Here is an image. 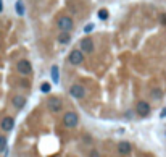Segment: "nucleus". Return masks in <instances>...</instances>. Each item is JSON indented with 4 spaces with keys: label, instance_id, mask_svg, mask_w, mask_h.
<instances>
[{
    "label": "nucleus",
    "instance_id": "obj_1",
    "mask_svg": "<svg viewBox=\"0 0 166 157\" xmlns=\"http://www.w3.org/2000/svg\"><path fill=\"white\" fill-rule=\"evenodd\" d=\"M57 28L60 29V33H69L74 29V20L69 15H61L57 20Z\"/></svg>",
    "mask_w": 166,
    "mask_h": 157
},
{
    "label": "nucleus",
    "instance_id": "obj_2",
    "mask_svg": "<svg viewBox=\"0 0 166 157\" xmlns=\"http://www.w3.org/2000/svg\"><path fill=\"white\" fill-rule=\"evenodd\" d=\"M79 125V115L73 110H68V112L63 114V126L68 128V130H73Z\"/></svg>",
    "mask_w": 166,
    "mask_h": 157
},
{
    "label": "nucleus",
    "instance_id": "obj_3",
    "mask_svg": "<svg viewBox=\"0 0 166 157\" xmlns=\"http://www.w3.org/2000/svg\"><path fill=\"white\" fill-rule=\"evenodd\" d=\"M79 50L82 53H94L95 52V42L90 36H84L81 41H79Z\"/></svg>",
    "mask_w": 166,
    "mask_h": 157
},
{
    "label": "nucleus",
    "instance_id": "obj_4",
    "mask_svg": "<svg viewBox=\"0 0 166 157\" xmlns=\"http://www.w3.org/2000/svg\"><path fill=\"white\" fill-rule=\"evenodd\" d=\"M84 60H86V55L82 53L79 49H73V50L69 52V55H68L69 65H74V67L82 65V63H84Z\"/></svg>",
    "mask_w": 166,
    "mask_h": 157
},
{
    "label": "nucleus",
    "instance_id": "obj_5",
    "mask_svg": "<svg viewBox=\"0 0 166 157\" xmlns=\"http://www.w3.org/2000/svg\"><path fill=\"white\" fill-rule=\"evenodd\" d=\"M16 71L20 73L21 76H31L32 75V65H31V62L26 60V58L20 60V62L16 63Z\"/></svg>",
    "mask_w": 166,
    "mask_h": 157
},
{
    "label": "nucleus",
    "instance_id": "obj_6",
    "mask_svg": "<svg viewBox=\"0 0 166 157\" xmlns=\"http://www.w3.org/2000/svg\"><path fill=\"white\" fill-rule=\"evenodd\" d=\"M47 109L50 110L52 114H60L63 110V100L57 96H52L49 100H47Z\"/></svg>",
    "mask_w": 166,
    "mask_h": 157
},
{
    "label": "nucleus",
    "instance_id": "obj_7",
    "mask_svg": "<svg viewBox=\"0 0 166 157\" xmlns=\"http://www.w3.org/2000/svg\"><path fill=\"white\" fill-rule=\"evenodd\" d=\"M135 114L139 115V117H142V118H145V117H149L150 115V112H152V107H150V104L147 102V100H139V102L135 104Z\"/></svg>",
    "mask_w": 166,
    "mask_h": 157
},
{
    "label": "nucleus",
    "instance_id": "obj_8",
    "mask_svg": "<svg viewBox=\"0 0 166 157\" xmlns=\"http://www.w3.org/2000/svg\"><path fill=\"white\" fill-rule=\"evenodd\" d=\"M69 96L71 97H74V99H82V97H86V88L82 86V84H71L69 89Z\"/></svg>",
    "mask_w": 166,
    "mask_h": 157
},
{
    "label": "nucleus",
    "instance_id": "obj_9",
    "mask_svg": "<svg viewBox=\"0 0 166 157\" xmlns=\"http://www.w3.org/2000/svg\"><path fill=\"white\" fill-rule=\"evenodd\" d=\"M0 128L5 131V133H10L13 128H15V118L12 115H7L2 118V122H0Z\"/></svg>",
    "mask_w": 166,
    "mask_h": 157
},
{
    "label": "nucleus",
    "instance_id": "obj_10",
    "mask_svg": "<svg viewBox=\"0 0 166 157\" xmlns=\"http://www.w3.org/2000/svg\"><path fill=\"white\" fill-rule=\"evenodd\" d=\"M118 152L121 155H129L132 152V146L129 141H119L118 143Z\"/></svg>",
    "mask_w": 166,
    "mask_h": 157
},
{
    "label": "nucleus",
    "instance_id": "obj_11",
    "mask_svg": "<svg viewBox=\"0 0 166 157\" xmlns=\"http://www.w3.org/2000/svg\"><path fill=\"white\" fill-rule=\"evenodd\" d=\"M12 104H13V107H15L16 110H21V109L26 107V97L18 94V96H15V97L12 99Z\"/></svg>",
    "mask_w": 166,
    "mask_h": 157
},
{
    "label": "nucleus",
    "instance_id": "obj_12",
    "mask_svg": "<svg viewBox=\"0 0 166 157\" xmlns=\"http://www.w3.org/2000/svg\"><path fill=\"white\" fill-rule=\"evenodd\" d=\"M15 10H16V15H18V16H23V15L26 13L23 0H16V2H15Z\"/></svg>",
    "mask_w": 166,
    "mask_h": 157
},
{
    "label": "nucleus",
    "instance_id": "obj_13",
    "mask_svg": "<svg viewBox=\"0 0 166 157\" xmlns=\"http://www.w3.org/2000/svg\"><path fill=\"white\" fill-rule=\"evenodd\" d=\"M69 41H71V34L69 33H60L58 34V42L60 44L66 45V44H69Z\"/></svg>",
    "mask_w": 166,
    "mask_h": 157
},
{
    "label": "nucleus",
    "instance_id": "obj_14",
    "mask_svg": "<svg viewBox=\"0 0 166 157\" xmlns=\"http://www.w3.org/2000/svg\"><path fill=\"white\" fill-rule=\"evenodd\" d=\"M52 81L55 83V84H57V83H60V71H58V67L57 65H53L52 67Z\"/></svg>",
    "mask_w": 166,
    "mask_h": 157
},
{
    "label": "nucleus",
    "instance_id": "obj_15",
    "mask_svg": "<svg viewBox=\"0 0 166 157\" xmlns=\"http://www.w3.org/2000/svg\"><path fill=\"white\" fill-rule=\"evenodd\" d=\"M97 16H98V20H102V21L108 20V10L107 8H100V10L97 12Z\"/></svg>",
    "mask_w": 166,
    "mask_h": 157
},
{
    "label": "nucleus",
    "instance_id": "obj_16",
    "mask_svg": "<svg viewBox=\"0 0 166 157\" xmlns=\"http://www.w3.org/2000/svg\"><path fill=\"white\" fill-rule=\"evenodd\" d=\"M50 89H52V86H50V83H42L40 84V92H44V94H47V92H50Z\"/></svg>",
    "mask_w": 166,
    "mask_h": 157
},
{
    "label": "nucleus",
    "instance_id": "obj_17",
    "mask_svg": "<svg viewBox=\"0 0 166 157\" xmlns=\"http://www.w3.org/2000/svg\"><path fill=\"white\" fill-rule=\"evenodd\" d=\"M7 136H3V134H0V152H3L5 151V147H7Z\"/></svg>",
    "mask_w": 166,
    "mask_h": 157
},
{
    "label": "nucleus",
    "instance_id": "obj_18",
    "mask_svg": "<svg viewBox=\"0 0 166 157\" xmlns=\"http://www.w3.org/2000/svg\"><path fill=\"white\" fill-rule=\"evenodd\" d=\"M94 28H95V24H94V23H87V24L84 26V33H86V36H87L89 33L94 31Z\"/></svg>",
    "mask_w": 166,
    "mask_h": 157
},
{
    "label": "nucleus",
    "instance_id": "obj_19",
    "mask_svg": "<svg viewBox=\"0 0 166 157\" xmlns=\"http://www.w3.org/2000/svg\"><path fill=\"white\" fill-rule=\"evenodd\" d=\"M150 94H152V96H153L155 99H160V97L163 96V94H161V91H160L158 88H153V89H152V92H150Z\"/></svg>",
    "mask_w": 166,
    "mask_h": 157
},
{
    "label": "nucleus",
    "instance_id": "obj_20",
    "mask_svg": "<svg viewBox=\"0 0 166 157\" xmlns=\"http://www.w3.org/2000/svg\"><path fill=\"white\" fill-rule=\"evenodd\" d=\"M160 118H166V107L161 110V112H160Z\"/></svg>",
    "mask_w": 166,
    "mask_h": 157
},
{
    "label": "nucleus",
    "instance_id": "obj_21",
    "mask_svg": "<svg viewBox=\"0 0 166 157\" xmlns=\"http://www.w3.org/2000/svg\"><path fill=\"white\" fill-rule=\"evenodd\" d=\"M160 21H161V23H164V24H166V13H164V15H161V16H160Z\"/></svg>",
    "mask_w": 166,
    "mask_h": 157
},
{
    "label": "nucleus",
    "instance_id": "obj_22",
    "mask_svg": "<svg viewBox=\"0 0 166 157\" xmlns=\"http://www.w3.org/2000/svg\"><path fill=\"white\" fill-rule=\"evenodd\" d=\"M2 12H3V2L0 0V13H2Z\"/></svg>",
    "mask_w": 166,
    "mask_h": 157
}]
</instances>
